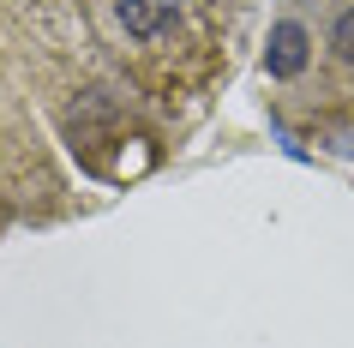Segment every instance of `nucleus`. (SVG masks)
<instances>
[{"label":"nucleus","mask_w":354,"mask_h":348,"mask_svg":"<svg viewBox=\"0 0 354 348\" xmlns=\"http://www.w3.org/2000/svg\"><path fill=\"white\" fill-rule=\"evenodd\" d=\"M114 12H120V24H127V37L150 42V37L168 30V19L180 12V0H114Z\"/></svg>","instance_id":"nucleus-1"},{"label":"nucleus","mask_w":354,"mask_h":348,"mask_svg":"<svg viewBox=\"0 0 354 348\" xmlns=\"http://www.w3.org/2000/svg\"><path fill=\"white\" fill-rule=\"evenodd\" d=\"M270 78H295L300 66H306V30H300L295 19H282L277 30H270Z\"/></svg>","instance_id":"nucleus-2"},{"label":"nucleus","mask_w":354,"mask_h":348,"mask_svg":"<svg viewBox=\"0 0 354 348\" xmlns=\"http://www.w3.org/2000/svg\"><path fill=\"white\" fill-rule=\"evenodd\" d=\"M330 48H336V60H348L354 66V6L336 19V30H330Z\"/></svg>","instance_id":"nucleus-3"}]
</instances>
